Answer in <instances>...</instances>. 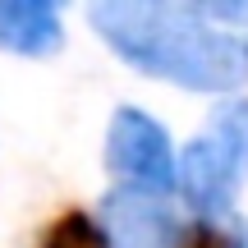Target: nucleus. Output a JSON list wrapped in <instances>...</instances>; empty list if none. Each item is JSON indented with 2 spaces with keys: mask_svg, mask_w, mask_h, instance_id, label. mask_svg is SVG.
I'll return each instance as SVG.
<instances>
[{
  "mask_svg": "<svg viewBox=\"0 0 248 248\" xmlns=\"http://www.w3.org/2000/svg\"><path fill=\"white\" fill-rule=\"evenodd\" d=\"M88 18L101 42L147 78L184 92H234L248 83V37L212 23L202 5L106 0Z\"/></svg>",
  "mask_w": 248,
  "mask_h": 248,
  "instance_id": "f257e3e1",
  "label": "nucleus"
},
{
  "mask_svg": "<svg viewBox=\"0 0 248 248\" xmlns=\"http://www.w3.org/2000/svg\"><path fill=\"white\" fill-rule=\"evenodd\" d=\"M248 179V97L212 110L179 156V193L202 221H225Z\"/></svg>",
  "mask_w": 248,
  "mask_h": 248,
  "instance_id": "f03ea898",
  "label": "nucleus"
},
{
  "mask_svg": "<svg viewBox=\"0 0 248 248\" xmlns=\"http://www.w3.org/2000/svg\"><path fill=\"white\" fill-rule=\"evenodd\" d=\"M106 166L120 179V188H138V193H156V198L179 188V156L170 147L166 124H156L138 106H120L110 115Z\"/></svg>",
  "mask_w": 248,
  "mask_h": 248,
  "instance_id": "7ed1b4c3",
  "label": "nucleus"
},
{
  "mask_svg": "<svg viewBox=\"0 0 248 248\" xmlns=\"http://www.w3.org/2000/svg\"><path fill=\"white\" fill-rule=\"evenodd\" d=\"M101 234L110 248H188L170 202L138 188H110L101 198Z\"/></svg>",
  "mask_w": 248,
  "mask_h": 248,
  "instance_id": "20e7f679",
  "label": "nucleus"
},
{
  "mask_svg": "<svg viewBox=\"0 0 248 248\" xmlns=\"http://www.w3.org/2000/svg\"><path fill=\"white\" fill-rule=\"evenodd\" d=\"M64 46L60 5L46 0H0V51L42 60Z\"/></svg>",
  "mask_w": 248,
  "mask_h": 248,
  "instance_id": "39448f33",
  "label": "nucleus"
},
{
  "mask_svg": "<svg viewBox=\"0 0 248 248\" xmlns=\"http://www.w3.org/2000/svg\"><path fill=\"white\" fill-rule=\"evenodd\" d=\"M42 248H110L106 234H101V221H92V216L83 212H69L60 216V221L51 225V234H46Z\"/></svg>",
  "mask_w": 248,
  "mask_h": 248,
  "instance_id": "423d86ee",
  "label": "nucleus"
},
{
  "mask_svg": "<svg viewBox=\"0 0 248 248\" xmlns=\"http://www.w3.org/2000/svg\"><path fill=\"white\" fill-rule=\"evenodd\" d=\"M188 248H248V234L239 225L225 221H198L193 234H188Z\"/></svg>",
  "mask_w": 248,
  "mask_h": 248,
  "instance_id": "0eeeda50",
  "label": "nucleus"
}]
</instances>
